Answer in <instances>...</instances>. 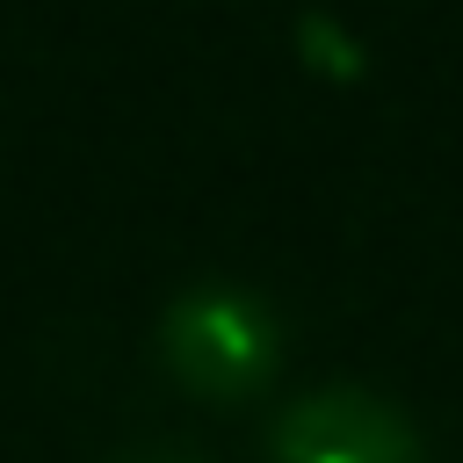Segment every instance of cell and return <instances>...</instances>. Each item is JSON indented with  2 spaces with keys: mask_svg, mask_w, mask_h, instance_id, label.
I'll return each instance as SVG.
<instances>
[{
  "mask_svg": "<svg viewBox=\"0 0 463 463\" xmlns=\"http://www.w3.org/2000/svg\"><path fill=\"white\" fill-rule=\"evenodd\" d=\"M166 362L210 398H239L275 362V318L246 289H195L166 311Z\"/></svg>",
  "mask_w": 463,
  "mask_h": 463,
  "instance_id": "1",
  "label": "cell"
},
{
  "mask_svg": "<svg viewBox=\"0 0 463 463\" xmlns=\"http://www.w3.org/2000/svg\"><path fill=\"white\" fill-rule=\"evenodd\" d=\"M275 463H420V441L369 391H318L282 412Z\"/></svg>",
  "mask_w": 463,
  "mask_h": 463,
  "instance_id": "2",
  "label": "cell"
}]
</instances>
